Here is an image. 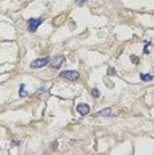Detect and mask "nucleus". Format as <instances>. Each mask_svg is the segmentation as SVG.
Listing matches in <instances>:
<instances>
[{"instance_id":"1","label":"nucleus","mask_w":154,"mask_h":155,"mask_svg":"<svg viewBox=\"0 0 154 155\" xmlns=\"http://www.w3.org/2000/svg\"><path fill=\"white\" fill-rule=\"evenodd\" d=\"M49 61H51V58L49 57H43V58H37L35 60V61H32L31 63V68L32 69H37V68H43V66H47L49 64Z\"/></svg>"},{"instance_id":"2","label":"nucleus","mask_w":154,"mask_h":155,"mask_svg":"<svg viewBox=\"0 0 154 155\" xmlns=\"http://www.w3.org/2000/svg\"><path fill=\"white\" fill-rule=\"evenodd\" d=\"M79 72L77 70H65V72H61L60 73V77L63 78H67L69 81H76L79 78Z\"/></svg>"},{"instance_id":"3","label":"nucleus","mask_w":154,"mask_h":155,"mask_svg":"<svg viewBox=\"0 0 154 155\" xmlns=\"http://www.w3.org/2000/svg\"><path fill=\"white\" fill-rule=\"evenodd\" d=\"M43 23V19L39 17V19H29L28 20V31L29 32H35L37 28L40 27V24Z\"/></svg>"},{"instance_id":"4","label":"nucleus","mask_w":154,"mask_h":155,"mask_svg":"<svg viewBox=\"0 0 154 155\" xmlns=\"http://www.w3.org/2000/svg\"><path fill=\"white\" fill-rule=\"evenodd\" d=\"M64 63V56H56L52 61H49V65L53 69H59Z\"/></svg>"},{"instance_id":"5","label":"nucleus","mask_w":154,"mask_h":155,"mask_svg":"<svg viewBox=\"0 0 154 155\" xmlns=\"http://www.w3.org/2000/svg\"><path fill=\"white\" fill-rule=\"evenodd\" d=\"M77 111H79L81 115H86V114H89V111H91V107L88 106L86 104H79L77 105Z\"/></svg>"},{"instance_id":"6","label":"nucleus","mask_w":154,"mask_h":155,"mask_svg":"<svg viewBox=\"0 0 154 155\" xmlns=\"http://www.w3.org/2000/svg\"><path fill=\"white\" fill-rule=\"evenodd\" d=\"M97 115H101V117H108V115H112V109H102V110L97 111Z\"/></svg>"},{"instance_id":"7","label":"nucleus","mask_w":154,"mask_h":155,"mask_svg":"<svg viewBox=\"0 0 154 155\" xmlns=\"http://www.w3.org/2000/svg\"><path fill=\"white\" fill-rule=\"evenodd\" d=\"M139 77H141L142 81H145V82H148V81H151L154 78L153 74H144V73H141V74H139Z\"/></svg>"},{"instance_id":"8","label":"nucleus","mask_w":154,"mask_h":155,"mask_svg":"<svg viewBox=\"0 0 154 155\" xmlns=\"http://www.w3.org/2000/svg\"><path fill=\"white\" fill-rule=\"evenodd\" d=\"M19 95H20V97H27V95H28V93H27V90H25L24 85H20V93H19Z\"/></svg>"},{"instance_id":"9","label":"nucleus","mask_w":154,"mask_h":155,"mask_svg":"<svg viewBox=\"0 0 154 155\" xmlns=\"http://www.w3.org/2000/svg\"><path fill=\"white\" fill-rule=\"evenodd\" d=\"M108 74H110V76H116V70H114V68H108Z\"/></svg>"},{"instance_id":"10","label":"nucleus","mask_w":154,"mask_h":155,"mask_svg":"<svg viewBox=\"0 0 154 155\" xmlns=\"http://www.w3.org/2000/svg\"><path fill=\"white\" fill-rule=\"evenodd\" d=\"M92 95H93V97H98V95H100L98 89H93V90H92Z\"/></svg>"},{"instance_id":"11","label":"nucleus","mask_w":154,"mask_h":155,"mask_svg":"<svg viewBox=\"0 0 154 155\" xmlns=\"http://www.w3.org/2000/svg\"><path fill=\"white\" fill-rule=\"evenodd\" d=\"M75 1H76V4H77V6H82L86 0H75Z\"/></svg>"},{"instance_id":"12","label":"nucleus","mask_w":154,"mask_h":155,"mask_svg":"<svg viewBox=\"0 0 154 155\" xmlns=\"http://www.w3.org/2000/svg\"><path fill=\"white\" fill-rule=\"evenodd\" d=\"M130 58L133 60V63H134V64H137V63H138V58H137L136 56H132V57H130Z\"/></svg>"}]
</instances>
